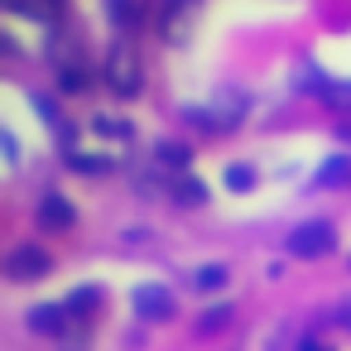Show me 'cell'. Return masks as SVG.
Segmentation results:
<instances>
[{"label":"cell","instance_id":"cell-1","mask_svg":"<svg viewBox=\"0 0 351 351\" xmlns=\"http://www.w3.org/2000/svg\"><path fill=\"white\" fill-rule=\"evenodd\" d=\"M106 87H111V97H121V101H135V97H140L145 68H140V53H135L130 39H116V44H111V53H106Z\"/></svg>","mask_w":351,"mask_h":351},{"label":"cell","instance_id":"cell-2","mask_svg":"<svg viewBox=\"0 0 351 351\" xmlns=\"http://www.w3.org/2000/svg\"><path fill=\"white\" fill-rule=\"evenodd\" d=\"M332 245H337L332 221H298V226L284 236V250L298 255V260H322V255H332Z\"/></svg>","mask_w":351,"mask_h":351},{"label":"cell","instance_id":"cell-3","mask_svg":"<svg viewBox=\"0 0 351 351\" xmlns=\"http://www.w3.org/2000/svg\"><path fill=\"white\" fill-rule=\"evenodd\" d=\"M49 269H53V255L39 250V245H15V250L5 255V279H10V284H34V279H44Z\"/></svg>","mask_w":351,"mask_h":351},{"label":"cell","instance_id":"cell-4","mask_svg":"<svg viewBox=\"0 0 351 351\" xmlns=\"http://www.w3.org/2000/svg\"><path fill=\"white\" fill-rule=\"evenodd\" d=\"M130 303H135V313H140L145 322H169V317L178 313V303H173V293H169L164 284H140V289L130 293Z\"/></svg>","mask_w":351,"mask_h":351},{"label":"cell","instance_id":"cell-5","mask_svg":"<svg viewBox=\"0 0 351 351\" xmlns=\"http://www.w3.org/2000/svg\"><path fill=\"white\" fill-rule=\"evenodd\" d=\"M193 15H197V0H164L159 10V34L169 44H183L193 34Z\"/></svg>","mask_w":351,"mask_h":351},{"label":"cell","instance_id":"cell-6","mask_svg":"<svg viewBox=\"0 0 351 351\" xmlns=\"http://www.w3.org/2000/svg\"><path fill=\"white\" fill-rule=\"evenodd\" d=\"M298 77H303L298 87H303V92H313V97H322V101H327L332 111H351V82H337V77H322L317 68H303Z\"/></svg>","mask_w":351,"mask_h":351},{"label":"cell","instance_id":"cell-7","mask_svg":"<svg viewBox=\"0 0 351 351\" xmlns=\"http://www.w3.org/2000/svg\"><path fill=\"white\" fill-rule=\"evenodd\" d=\"M39 226H44V231H73V226H77L73 202H68L63 193H44V197H39Z\"/></svg>","mask_w":351,"mask_h":351},{"label":"cell","instance_id":"cell-8","mask_svg":"<svg viewBox=\"0 0 351 351\" xmlns=\"http://www.w3.org/2000/svg\"><path fill=\"white\" fill-rule=\"evenodd\" d=\"M188 121H197L202 130H236V125H241V97H236V101L221 97L212 111H188Z\"/></svg>","mask_w":351,"mask_h":351},{"label":"cell","instance_id":"cell-9","mask_svg":"<svg viewBox=\"0 0 351 351\" xmlns=\"http://www.w3.org/2000/svg\"><path fill=\"white\" fill-rule=\"evenodd\" d=\"M58 87H63L68 97L92 87V77H87V68H82V58H77V63H73V58H63V63H58Z\"/></svg>","mask_w":351,"mask_h":351},{"label":"cell","instance_id":"cell-10","mask_svg":"<svg viewBox=\"0 0 351 351\" xmlns=\"http://www.w3.org/2000/svg\"><path fill=\"white\" fill-rule=\"evenodd\" d=\"M63 317H68V308H58V303L29 308V327H34V332H63Z\"/></svg>","mask_w":351,"mask_h":351},{"label":"cell","instance_id":"cell-11","mask_svg":"<svg viewBox=\"0 0 351 351\" xmlns=\"http://www.w3.org/2000/svg\"><path fill=\"white\" fill-rule=\"evenodd\" d=\"M317 188H337V183H351V159L346 154H332L322 169H317V178H313Z\"/></svg>","mask_w":351,"mask_h":351},{"label":"cell","instance_id":"cell-12","mask_svg":"<svg viewBox=\"0 0 351 351\" xmlns=\"http://www.w3.org/2000/svg\"><path fill=\"white\" fill-rule=\"evenodd\" d=\"M154 159H159L164 169H183V164L193 159V149H188L183 140H159V145H154Z\"/></svg>","mask_w":351,"mask_h":351},{"label":"cell","instance_id":"cell-13","mask_svg":"<svg viewBox=\"0 0 351 351\" xmlns=\"http://www.w3.org/2000/svg\"><path fill=\"white\" fill-rule=\"evenodd\" d=\"M68 169H73V173H111V169H116V159H106V154H77V149H68Z\"/></svg>","mask_w":351,"mask_h":351},{"label":"cell","instance_id":"cell-14","mask_svg":"<svg viewBox=\"0 0 351 351\" xmlns=\"http://www.w3.org/2000/svg\"><path fill=\"white\" fill-rule=\"evenodd\" d=\"M97 303H101V289H97V284H82V289H73V293H68V303H63V308H68V313H77V317H87Z\"/></svg>","mask_w":351,"mask_h":351},{"label":"cell","instance_id":"cell-15","mask_svg":"<svg viewBox=\"0 0 351 351\" xmlns=\"http://www.w3.org/2000/svg\"><path fill=\"white\" fill-rule=\"evenodd\" d=\"M231 317H236V313H231V303H212V308L197 317V332H202V337H212V332L231 327Z\"/></svg>","mask_w":351,"mask_h":351},{"label":"cell","instance_id":"cell-16","mask_svg":"<svg viewBox=\"0 0 351 351\" xmlns=\"http://www.w3.org/2000/svg\"><path fill=\"white\" fill-rule=\"evenodd\" d=\"M173 202H183V207H202V202H207V183H197V178H178V183H173Z\"/></svg>","mask_w":351,"mask_h":351},{"label":"cell","instance_id":"cell-17","mask_svg":"<svg viewBox=\"0 0 351 351\" xmlns=\"http://www.w3.org/2000/svg\"><path fill=\"white\" fill-rule=\"evenodd\" d=\"M231 279V269L221 265V260H212V265H202V269H193V289H221Z\"/></svg>","mask_w":351,"mask_h":351},{"label":"cell","instance_id":"cell-18","mask_svg":"<svg viewBox=\"0 0 351 351\" xmlns=\"http://www.w3.org/2000/svg\"><path fill=\"white\" fill-rule=\"evenodd\" d=\"M5 5L15 15H25V20H58V10L49 5V0H5Z\"/></svg>","mask_w":351,"mask_h":351},{"label":"cell","instance_id":"cell-19","mask_svg":"<svg viewBox=\"0 0 351 351\" xmlns=\"http://www.w3.org/2000/svg\"><path fill=\"white\" fill-rule=\"evenodd\" d=\"M221 183H226L231 193H250V188H255V169H250V164H231V169L221 173Z\"/></svg>","mask_w":351,"mask_h":351},{"label":"cell","instance_id":"cell-20","mask_svg":"<svg viewBox=\"0 0 351 351\" xmlns=\"http://www.w3.org/2000/svg\"><path fill=\"white\" fill-rule=\"evenodd\" d=\"M92 130L106 140H130V121H116V116H92Z\"/></svg>","mask_w":351,"mask_h":351},{"label":"cell","instance_id":"cell-21","mask_svg":"<svg viewBox=\"0 0 351 351\" xmlns=\"http://www.w3.org/2000/svg\"><path fill=\"white\" fill-rule=\"evenodd\" d=\"M111 20H121V25H135V0H111Z\"/></svg>","mask_w":351,"mask_h":351},{"label":"cell","instance_id":"cell-22","mask_svg":"<svg viewBox=\"0 0 351 351\" xmlns=\"http://www.w3.org/2000/svg\"><path fill=\"white\" fill-rule=\"evenodd\" d=\"M0 149H5V164H10V169L20 164V145H15V135H10V130H0Z\"/></svg>","mask_w":351,"mask_h":351},{"label":"cell","instance_id":"cell-23","mask_svg":"<svg viewBox=\"0 0 351 351\" xmlns=\"http://www.w3.org/2000/svg\"><path fill=\"white\" fill-rule=\"evenodd\" d=\"M337 317H341V322H346V327H351V298H346V303H341V308H337Z\"/></svg>","mask_w":351,"mask_h":351},{"label":"cell","instance_id":"cell-24","mask_svg":"<svg viewBox=\"0 0 351 351\" xmlns=\"http://www.w3.org/2000/svg\"><path fill=\"white\" fill-rule=\"evenodd\" d=\"M49 5H53V10H58V15H63V5H68V0H49Z\"/></svg>","mask_w":351,"mask_h":351}]
</instances>
